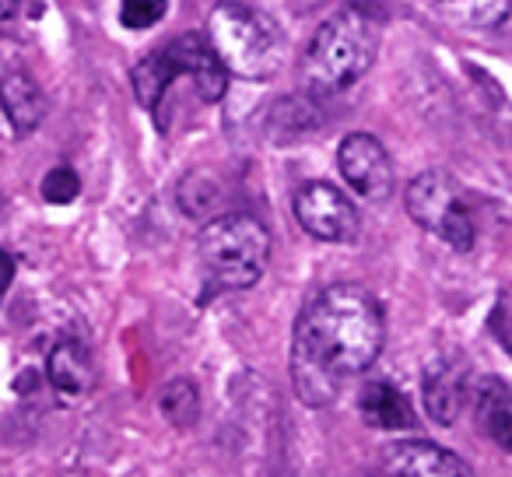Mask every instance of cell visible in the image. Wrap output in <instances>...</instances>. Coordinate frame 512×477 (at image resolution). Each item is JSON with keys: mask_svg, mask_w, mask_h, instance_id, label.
I'll use <instances>...</instances> for the list:
<instances>
[{"mask_svg": "<svg viewBox=\"0 0 512 477\" xmlns=\"http://www.w3.org/2000/svg\"><path fill=\"white\" fill-rule=\"evenodd\" d=\"M386 341L379 299L365 285L337 281L299 313L292 386L306 407H330L348 376L372 369Z\"/></svg>", "mask_w": 512, "mask_h": 477, "instance_id": "obj_1", "label": "cell"}, {"mask_svg": "<svg viewBox=\"0 0 512 477\" xmlns=\"http://www.w3.org/2000/svg\"><path fill=\"white\" fill-rule=\"evenodd\" d=\"M379 39H383V18L369 8H337L316 29L313 43L302 60V88L313 99L337 95L358 85L376 64Z\"/></svg>", "mask_w": 512, "mask_h": 477, "instance_id": "obj_2", "label": "cell"}, {"mask_svg": "<svg viewBox=\"0 0 512 477\" xmlns=\"http://www.w3.org/2000/svg\"><path fill=\"white\" fill-rule=\"evenodd\" d=\"M197 253L207 278L200 302L218 292H246L271 264V232L253 214H221L200 228Z\"/></svg>", "mask_w": 512, "mask_h": 477, "instance_id": "obj_3", "label": "cell"}, {"mask_svg": "<svg viewBox=\"0 0 512 477\" xmlns=\"http://www.w3.org/2000/svg\"><path fill=\"white\" fill-rule=\"evenodd\" d=\"M207 39L228 74L242 81H267L285 64V43L278 25L246 4H218L207 18Z\"/></svg>", "mask_w": 512, "mask_h": 477, "instance_id": "obj_4", "label": "cell"}, {"mask_svg": "<svg viewBox=\"0 0 512 477\" xmlns=\"http://www.w3.org/2000/svg\"><path fill=\"white\" fill-rule=\"evenodd\" d=\"M404 207L414 225L439 235L442 243L453 246L456 253L474 250V239H477L474 218H470L467 200H463L460 186L453 183L449 172L428 169L421 176H414L404 190Z\"/></svg>", "mask_w": 512, "mask_h": 477, "instance_id": "obj_5", "label": "cell"}, {"mask_svg": "<svg viewBox=\"0 0 512 477\" xmlns=\"http://www.w3.org/2000/svg\"><path fill=\"white\" fill-rule=\"evenodd\" d=\"M295 218L306 228L313 239L320 243H355L358 228H362V218H358L355 204L337 190L334 183H323V179H313V183H302L295 190Z\"/></svg>", "mask_w": 512, "mask_h": 477, "instance_id": "obj_6", "label": "cell"}, {"mask_svg": "<svg viewBox=\"0 0 512 477\" xmlns=\"http://www.w3.org/2000/svg\"><path fill=\"white\" fill-rule=\"evenodd\" d=\"M337 169L358 197L372 200V204L393 197V162L379 137L362 134V130L344 137L337 148Z\"/></svg>", "mask_w": 512, "mask_h": 477, "instance_id": "obj_7", "label": "cell"}, {"mask_svg": "<svg viewBox=\"0 0 512 477\" xmlns=\"http://www.w3.org/2000/svg\"><path fill=\"white\" fill-rule=\"evenodd\" d=\"M386 477H477L467 460L453 449L428 439H400L383 449Z\"/></svg>", "mask_w": 512, "mask_h": 477, "instance_id": "obj_8", "label": "cell"}, {"mask_svg": "<svg viewBox=\"0 0 512 477\" xmlns=\"http://www.w3.org/2000/svg\"><path fill=\"white\" fill-rule=\"evenodd\" d=\"M169 53L179 64V78H190L204 102H218L228 88V67L214 53L211 39L200 32H183L169 43Z\"/></svg>", "mask_w": 512, "mask_h": 477, "instance_id": "obj_9", "label": "cell"}, {"mask_svg": "<svg viewBox=\"0 0 512 477\" xmlns=\"http://www.w3.org/2000/svg\"><path fill=\"white\" fill-rule=\"evenodd\" d=\"M421 390H425V411L435 425H453L463 414L470 397L467 386V365L456 358H435L421 376Z\"/></svg>", "mask_w": 512, "mask_h": 477, "instance_id": "obj_10", "label": "cell"}, {"mask_svg": "<svg viewBox=\"0 0 512 477\" xmlns=\"http://www.w3.org/2000/svg\"><path fill=\"white\" fill-rule=\"evenodd\" d=\"M358 411H362L365 425L383 428V432H400V428H414V407L397 386L383 383V379H369L358 393Z\"/></svg>", "mask_w": 512, "mask_h": 477, "instance_id": "obj_11", "label": "cell"}, {"mask_svg": "<svg viewBox=\"0 0 512 477\" xmlns=\"http://www.w3.org/2000/svg\"><path fill=\"white\" fill-rule=\"evenodd\" d=\"M0 106H4V113H8L11 127L18 134H32L46 120V109H50L39 81L22 71H11L0 78Z\"/></svg>", "mask_w": 512, "mask_h": 477, "instance_id": "obj_12", "label": "cell"}, {"mask_svg": "<svg viewBox=\"0 0 512 477\" xmlns=\"http://www.w3.org/2000/svg\"><path fill=\"white\" fill-rule=\"evenodd\" d=\"M46 376H50L53 390L67 393V397H85L95 383V369L78 341H60L57 348L50 351V358H46Z\"/></svg>", "mask_w": 512, "mask_h": 477, "instance_id": "obj_13", "label": "cell"}, {"mask_svg": "<svg viewBox=\"0 0 512 477\" xmlns=\"http://www.w3.org/2000/svg\"><path fill=\"white\" fill-rule=\"evenodd\" d=\"M176 78H179V64H176V57L169 53V46H162V50L141 57V60H137V67H134V74H130L137 102H141L151 116H158V106H162L165 92H169V85Z\"/></svg>", "mask_w": 512, "mask_h": 477, "instance_id": "obj_14", "label": "cell"}, {"mask_svg": "<svg viewBox=\"0 0 512 477\" xmlns=\"http://www.w3.org/2000/svg\"><path fill=\"white\" fill-rule=\"evenodd\" d=\"M449 18L474 29H498L512 15V0H435Z\"/></svg>", "mask_w": 512, "mask_h": 477, "instance_id": "obj_15", "label": "cell"}, {"mask_svg": "<svg viewBox=\"0 0 512 477\" xmlns=\"http://www.w3.org/2000/svg\"><path fill=\"white\" fill-rule=\"evenodd\" d=\"M162 411H165V418H172L176 425H190L200 411L197 386H193L190 379H176V383H169L162 393Z\"/></svg>", "mask_w": 512, "mask_h": 477, "instance_id": "obj_16", "label": "cell"}, {"mask_svg": "<svg viewBox=\"0 0 512 477\" xmlns=\"http://www.w3.org/2000/svg\"><path fill=\"white\" fill-rule=\"evenodd\" d=\"M169 11V0H120V22L130 32H148Z\"/></svg>", "mask_w": 512, "mask_h": 477, "instance_id": "obj_17", "label": "cell"}, {"mask_svg": "<svg viewBox=\"0 0 512 477\" xmlns=\"http://www.w3.org/2000/svg\"><path fill=\"white\" fill-rule=\"evenodd\" d=\"M214 200H218V186L211 183V176L190 172V176L179 183V204H183V211L193 214V218H200Z\"/></svg>", "mask_w": 512, "mask_h": 477, "instance_id": "obj_18", "label": "cell"}, {"mask_svg": "<svg viewBox=\"0 0 512 477\" xmlns=\"http://www.w3.org/2000/svg\"><path fill=\"white\" fill-rule=\"evenodd\" d=\"M39 190H43L46 204H71V200L81 193V179L71 165H57V169H50L43 176V186H39Z\"/></svg>", "mask_w": 512, "mask_h": 477, "instance_id": "obj_19", "label": "cell"}, {"mask_svg": "<svg viewBox=\"0 0 512 477\" xmlns=\"http://www.w3.org/2000/svg\"><path fill=\"white\" fill-rule=\"evenodd\" d=\"M474 407H477V421H481L484 414L512 407V390L502 383V379H481L474 390Z\"/></svg>", "mask_w": 512, "mask_h": 477, "instance_id": "obj_20", "label": "cell"}, {"mask_svg": "<svg viewBox=\"0 0 512 477\" xmlns=\"http://www.w3.org/2000/svg\"><path fill=\"white\" fill-rule=\"evenodd\" d=\"M488 327H491V334H495V341L512 355V292H502L495 299L491 316H488Z\"/></svg>", "mask_w": 512, "mask_h": 477, "instance_id": "obj_21", "label": "cell"}, {"mask_svg": "<svg viewBox=\"0 0 512 477\" xmlns=\"http://www.w3.org/2000/svg\"><path fill=\"white\" fill-rule=\"evenodd\" d=\"M484 432L495 446H502L505 453H512V407H502V411H491L481 418Z\"/></svg>", "mask_w": 512, "mask_h": 477, "instance_id": "obj_22", "label": "cell"}, {"mask_svg": "<svg viewBox=\"0 0 512 477\" xmlns=\"http://www.w3.org/2000/svg\"><path fill=\"white\" fill-rule=\"evenodd\" d=\"M11 281H15V257L8 250H0V299L8 295Z\"/></svg>", "mask_w": 512, "mask_h": 477, "instance_id": "obj_23", "label": "cell"}, {"mask_svg": "<svg viewBox=\"0 0 512 477\" xmlns=\"http://www.w3.org/2000/svg\"><path fill=\"white\" fill-rule=\"evenodd\" d=\"M15 11H18V0H0V22H8Z\"/></svg>", "mask_w": 512, "mask_h": 477, "instance_id": "obj_24", "label": "cell"}]
</instances>
